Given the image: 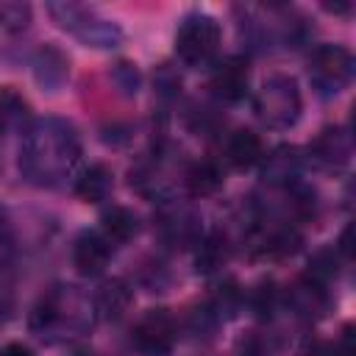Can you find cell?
<instances>
[{
  "label": "cell",
  "mask_w": 356,
  "mask_h": 356,
  "mask_svg": "<svg viewBox=\"0 0 356 356\" xmlns=\"http://www.w3.org/2000/svg\"><path fill=\"white\" fill-rule=\"evenodd\" d=\"M225 261H228V242H225V236L220 231L206 234L197 242V253H195L197 273H217Z\"/></svg>",
  "instance_id": "16"
},
{
  "label": "cell",
  "mask_w": 356,
  "mask_h": 356,
  "mask_svg": "<svg viewBox=\"0 0 356 356\" xmlns=\"http://www.w3.org/2000/svg\"><path fill=\"white\" fill-rule=\"evenodd\" d=\"M353 78V56L342 44H320L309 58V81L320 95L342 92Z\"/></svg>",
  "instance_id": "5"
},
{
  "label": "cell",
  "mask_w": 356,
  "mask_h": 356,
  "mask_svg": "<svg viewBox=\"0 0 356 356\" xmlns=\"http://www.w3.org/2000/svg\"><path fill=\"white\" fill-rule=\"evenodd\" d=\"M289 303L295 306L298 314H320L325 309V286L309 281V278H300L292 289H289Z\"/></svg>",
  "instance_id": "17"
},
{
  "label": "cell",
  "mask_w": 356,
  "mask_h": 356,
  "mask_svg": "<svg viewBox=\"0 0 356 356\" xmlns=\"http://www.w3.org/2000/svg\"><path fill=\"white\" fill-rule=\"evenodd\" d=\"M100 222H103V236L108 242H117V245L131 242L139 234V217L131 209H125V206L106 209L103 217H100Z\"/></svg>",
  "instance_id": "13"
},
{
  "label": "cell",
  "mask_w": 356,
  "mask_h": 356,
  "mask_svg": "<svg viewBox=\"0 0 356 356\" xmlns=\"http://www.w3.org/2000/svg\"><path fill=\"white\" fill-rule=\"evenodd\" d=\"M256 114L270 128H289L300 117V92L295 78L270 75L256 92Z\"/></svg>",
  "instance_id": "2"
},
{
  "label": "cell",
  "mask_w": 356,
  "mask_h": 356,
  "mask_svg": "<svg viewBox=\"0 0 356 356\" xmlns=\"http://www.w3.org/2000/svg\"><path fill=\"white\" fill-rule=\"evenodd\" d=\"M28 117V103L19 92H14L11 86H0V134L8 128L22 125V120Z\"/></svg>",
  "instance_id": "20"
},
{
  "label": "cell",
  "mask_w": 356,
  "mask_h": 356,
  "mask_svg": "<svg viewBox=\"0 0 356 356\" xmlns=\"http://www.w3.org/2000/svg\"><path fill=\"white\" fill-rule=\"evenodd\" d=\"M253 309L259 317H270L273 309H275V286L273 284H261L256 292H253Z\"/></svg>",
  "instance_id": "26"
},
{
  "label": "cell",
  "mask_w": 356,
  "mask_h": 356,
  "mask_svg": "<svg viewBox=\"0 0 356 356\" xmlns=\"http://www.w3.org/2000/svg\"><path fill=\"white\" fill-rule=\"evenodd\" d=\"M225 156L234 167H250L261 159V139L259 134L248 131V128H239L228 136V145H225Z\"/></svg>",
  "instance_id": "15"
},
{
  "label": "cell",
  "mask_w": 356,
  "mask_h": 356,
  "mask_svg": "<svg viewBox=\"0 0 356 356\" xmlns=\"http://www.w3.org/2000/svg\"><path fill=\"white\" fill-rule=\"evenodd\" d=\"M175 339H178V325L167 309H150L134 328V345L142 356H167Z\"/></svg>",
  "instance_id": "6"
},
{
  "label": "cell",
  "mask_w": 356,
  "mask_h": 356,
  "mask_svg": "<svg viewBox=\"0 0 356 356\" xmlns=\"http://www.w3.org/2000/svg\"><path fill=\"white\" fill-rule=\"evenodd\" d=\"M33 75H36V83L42 89L58 92L70 75V58L56 44H44L33 56Z\"/></svg>",
  "instance_id": "10"
},
{
  "label": "cell",
  "mask_w": 356,
  "mask_h": 356,
  "mask_svg": "<svg viewBox=\"0 0 356 356\" xmlns=\"http://www.w3.org/2000/svg\"><path fill=\"white\" fill-rule=\"evenodd\" d=\"M303 278H309V281H314V284H320V286H325L331 278H337V256H334V250H320V253H314V256L309 259V270H306Z\"/></svg>",
  "instance_id": "22"
},
{
  "label": "cell",
  "mask_w": 356,
  "mask_h": 356,
  "mask_svg": "<svg viewBox=\"0 0 356 356\" xmlns=\"http://www.w3.org/2000/svg\"><path fill=\"white\" fill-rule=\"evenodd\" d=\"M81 156L78 134L64 120H39L25 131L19 170L33 184H56L67 178Z\"/></svg>",
  "instance_id": "1"
},
{
  "label": "cell",
  "mask_w": 356,
  "mask_h": 356,
  "mask_svg": "<svg viewBox=\"0 0 356 356\" xmlns=\"http://www.w3.org/2000/svg\"><path fill=\"white\" fill-rule=\"evenodd\" d=\"M245 356H270V348L261 342V339H250L245 345Z\"/></svg>",
  "instance_id": "27"
},
{
  "label": "cell",
  "mask_w": 356,
  "mask_h": 356,
  "mask_svg": "<svg viewBox=\"0 0 356 356\" xmlns=\"http://www.w3.org/2000/svg\"><path fill=\"white\" fill-rule=\"evenodd\" d=\"M75 356H95V353H75Z\"/></svg>",
  "instance_id": "31"
},
{
  "label": "cell",
  "mask_w": 356,
  "mask_h": 356,
  "mask_svg": "<svg viewBox=\"0 0 356 356\" xmlns=\"http://www.w3.org/2000/svg\"><path fill=\"white\" fill-rule=\"evenodd\" d=\"M47 8L61 28L72 31L89 47H117L122 39V31L114 22L97 17L92 8H83L78 3H50Z\"/></svg>",
  "instance_id": "3"
},
{
  "label": "cell",
  "mask_w": 356,
  "mask_h": 356,
  "mask_svg": "<svg viewBox=\"0 0 356 356\" xmlns=\"http://www.w3.org/2000/svg\"><path fill=\"white\" fill-rule=\"evenodd\" d=\"M239 303H242V292L236 289V284H225V286H220V292L214 295V303H211V312L217 314V317H234L236 314V309H239Z\"/></svg>",
  "instance_id": "24"
},
{
  "label": "cell",
  "mask_w": 356,
  "mask_h": 356,
  "mask_svg": "<svg viewBox=\"0 0 356 356\" xmlns=\"http://www.w3.org/2000/svg\"><path fill=\"white\" fill-rule=\"evenodd\" d=\"M325 8H328V11H334V14H345V11H350V3H334V6H328V3H325Z\"/></svg>",
  "instance_id": "29"
},
{
  "label": "cell",
  "mask_w": 356,
  "mask_h": 356,
  "mask_svg": "<svg viewBox=\"0 0 356 356\" xmlns=\"http://www.w3.org/2000/svg\"><path fill=\"white\" fill-rule=\"evenodd\" d=\"M309 156L320 170H337L350 159V139L342 128H325L309 145Z\"/></svg>",
  "instance_id": "9"
},
{
  "label": "cell",
  "mask_w": 356,
  "mask_h": 356,
  "mask_svg": "<svg viewBox=\"0 0 356 356\" xmlns=\"http://www.w3.org/2000/svg\"><path fill=\"white\" fill-rule=\"evenodd\" d=\"M131 300H134V292L128 286V281L122 278H111L106 281L97 295H95V312L103 317V320H120L128 309H131Z\"/></svg>",
  "instance_id": "11"
},
{
  "label": "cell",
  "mask_w": 356,
  "mask_h": 356,
  "mask_svg": "<svg viewBox=\"0 0 356 356\" xmlns=\"http://www.w3.org/2000/svg\"><path fill=\"white\" fill-rule=\"evenodd\" d=\"M220 25L209 14H189L181 19L175 33V53L189 67H203L217 56Z\"/></svg>",
  "instance_id": "4"
},
{
  "label": "cell",
  "mask_w": 356,
  "mask_h": 356,
  "mask_svg": "<svg viewBox=\"0 0 356 356\" xmlns=\"http://www.w3.org/2000/svg\"><path fill=\"white\" fill-rule=\"evenodd\" d=\"M186 186L192 195L197 197H206V195H214L220 186H222V172L217 170V164L211 161H197L189 167L186 172Z\"/></svg>",
  "instance_id": "18"
},
{
  "label": "cell",
  "mask_w": 356,
  "mask_h": 356,
  "mask_svg": "<svg viewBox=\"0 0 356 356\" xmlns=\"http://www.w3.org/2000/svg\"><path fill=\"white\" fill-rule=\"evenodd\" d=\"M209 89L222 103H236L248 92V67L239 58H225L211 70Z\"/></svg>",
  "instance_id": "7"
},
{
  "label": "cell",
  "mask_w": 356,
  "mask_h": 356,
  "mask_svg": "<svg viewBox=\"0 0 356 356\" xmlns=\"http://www.w3.org/2000/svg\"><path fill=\"white\" fill-rule=\"evenodd\" d=\"M111 259V242L97 231H83L72 248V264L81 275H100Z\"/></svg>",
  "instance_id": "8"
},
{
  "label": "cell",
  "mask_w": 356,
  "mask_h": 356,
  "mask_svg": "<svg viewBox=\"0 0 356 356\" xmlns=\"http://www.w3.org/2000/svg\"><path fill=\"white\" fill-rule=\"evenodd\" d=\"M298 170H300V156H298V150H295V147L281 145V147H275V150H273V153L264 159L261 178H264L267 184L281 186V184L295 181Z\"/></svg>",
  "instance_id": "12"
},
{
  "label": "cell",
  "mask_w": 356,
  "mask_h": 356,
  "mask_svg": "<svg viewBox=\"0 0 356 356\" xmlns=\"http://www.w3.org/2000/svg\"><path fill=\"white\" fill-rule=\"evenodd\" d=\"M31 19V8L22 6V3H3L0 6V22H6V28L11 31H19L25 28Z\"/></svg>",
  "instance_id": "25"
},
{
  "label": "cell",
  "mask_w": 356,
  "mask_h": 356,
  "mask_svg": "<svg viewBox=\"0 0 356 356\" xmlns=\"http://www.w3.org/2000/svg\"><path fill=\"white\" fill-rule=\"evenodd\" d=\"M111 83L120 89V95L134 97V95L139 92V83H142L136 64H131V61H117V64L111 67Z\"/></svg>",
  "instance_id": "23"
},
{
  "label": "cell",
  "mask_w": 356,
  "mask_h": 356,
  "mask_svg": "<svg viewBox=\"0 0 356 356\" xmlns=\"http://www.w3.org/2000/svg\"><path fill=\"white\" fill-rule=\"evenodd\" d=\"M298 245H300V234L295 231V228H289V225H284V228H275V231H270L264 239H261V256H267V259H284V256H292L295 250H298Z\"/></svg>",
  "instance_id": "19"
},
{
  "label": "cell",
  "mask_w": 356,
  "mask_h": 356,
  "mask_svg": "<svg viewBox=\"0 0 356 356\" xmlns=\"http://www.w3.org/2000/svg\"><path fill=\"white\" fill-rule=\"evenodd\" d=\"M6 225H8V214H6V209L0 206V236L6 234Z\"/></svg>",
  "instance_id": "30"
},
{
  "label": "cell",
  "mask_w": 356,
  "mask_h": 356,
  "mask_svg": "<svg viewBox=\"0 0 356 356\" xmlns=\"http://www.w3.org/2000/svg\"><path fill=\"white\" fill-rule=\"evenodd\" d=\"M0 356H33V353H31V348H25L22 342H11V345L3 348Z\"/></svg>",
  "instance_id": "28"
},
{
  "label": "cell",
  "mask_w": 356,
  "mask_h": 356,
  "mask_svg": "<svg viewBox=\"0 0 356 356\" xmlns=\"http://www.w3.org/2000/svg\"><path fill=\"white\" fill-rule=\"evenodd\" d=\"M111 186H114V172H111V167H106V164H92V167L83 170V175L78 178L75 192H78V197L86 200V203H100V200L108 197Z\"/></svg>",
  "instance_id": "14"
},
{
  "label": "cell",
  "mask_w": 356,
  "mask_h": 356,
  "mask_svg": "<svg viewBox=\"0 0 356 356\" xmlns=\"http://www.w3.org/2000/svg\"><path fill=\"white\" fill-rule=\"evenodd\" d=\"M161 231L167 239L172 242H189L195 234H197V225H195V217L184 209H172V214H161Z\"/></svg>",
  "instance_id": "21"
}]
</instances>
